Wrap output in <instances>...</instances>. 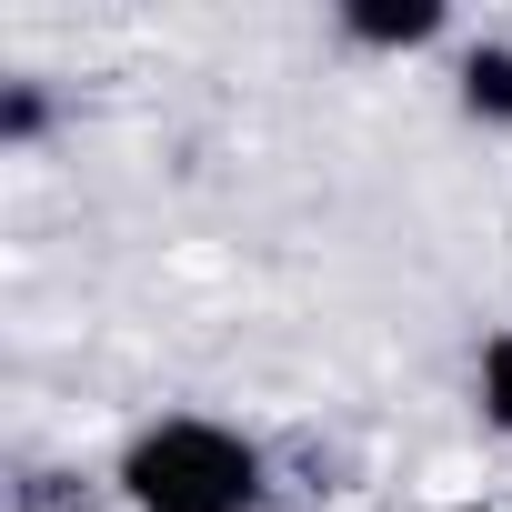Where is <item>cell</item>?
<instances>
[{
    "label": "cell",
    "mask_w": 512,
    "mask_h": 512,
    "mask_svg": "<svg viewBox=\"0 0 512 512\" xmlns=\"http://www.w3.org/2000/svg\"><path fill=\"white\" fill-rule=\"evenodd\" d=\"M332 41L342 51H372V61H412V51H442L452 41V11H442V0H342Z\"/></svg>",
    "instance_id": "obj_2"
},
{
    "label": "cell",
    "mask_w": 512,
    "mask_h": 512,
    "mask_svg": "<svg viewBox=\"0 0 512 512\" xmlns=\"http://www.w3.org/2000/svg\"><path fill=\"white\" fill-rule=\"evenodd\" d=\"M472 412H482V422L512 442V322L472 342Z\"/></svg>",
    "instance_id": "obj_4"
},
{
    "label": "cell",
    "mask_w": 512,
    "mask_h": 512,
    "mask_svg": "<svg viewBox=\"0 0 512 512\" xmlns=\"http://www.w3.org/2000/svg\"><path fill=\"white\" fill-rule=\"evenodd\" d=\"M452 512H512V502H452Z\"/></svg>",
    "instance_id": "obj_6"
},
{
    "label": "cell",
    "mask_w": 512,
    "mask_h": 512,
    "mask_svg": "<svg viewBox=\"0 0 512 512\" xmlns=\"http://www.w3.org/2000/svg\"><path fill=\"white\" fill-rule=\"evenodd\" d=\"M121 512H272V452L221 412H151L111 452Z\"/></svg>",
    "instance_id": "obj_1"
},
{
    "label": "cell",
    "mask_w": 512,
    "mask_h": 512,
    "mask_svg": "<svg viewBox=\"0 0 512 512\" xmlns=\"http://www.w3.org/2000/svg\"><path fill=\"white\" fill-rule=\"evenodd\" d=\"M51 131V91L41 81H0V151H31Z\"/></svg>",
    "instance_id": "obj_5"
},
{
    "label": "cell",
    "mask_w": 512,
    "mask_h": 512,
    "mask_svg": "<svg viewBox=\"0 0 512 512\" xmlns=\"http://www.w3.org/2000/svg\"><path fill=\"white\" fill-rule=\"evenodd\" d=\"M452 111L472 121V131H512V41H462L452 51Z\"/></svg>",
    "instance_id": "obj_3"
}]
</instances>
